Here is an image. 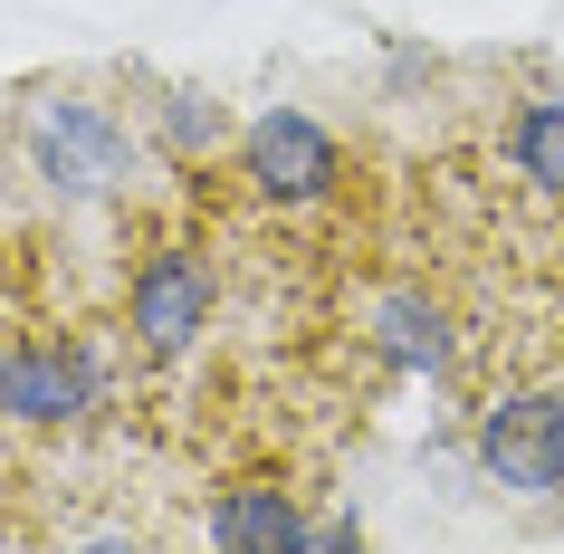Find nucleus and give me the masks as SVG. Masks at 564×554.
Returning a JSON list of instances; mask_svg holds the SVG:
<instances>
[{
  "mask_svg": "<svg viewBox=\"0 0 564 554\" xmlns=\"http://www.w3.org/2000/svg\"><path fill=\"white\" fill-rule=\"evenodd\" d=\"M478 459H488L498 488L555 497L564 488V402L555 392H498L478 411Z\"/></svg>",
  "mask_w": 564,
  "mask_h": 554,
  "instance_id": "nucleus-1",
  "label": "nucleus"
},
{
  "mask_svg": "<svg viewBox=\"0 0 564 554\" xmlns=\"http://www.w3.org/2000/svg\"><path fill=\"white\" fill-rule=\"evenodd\" d=\"M30 144H39V173L58 182V192H116V182H124V163H134L124 124L106 116V106H77V96L39 106Z\"/></svg>",
  "mask_w": 564,
  "mask_h": 554,
  "instance_id": "nucleus-2",
  "label": "nucleus"
},
{
  "mask_svg": "<svg viewBox=\"0 0 564 554\" xmlns=\"http://www.w3.org/2000/svg\"><path fill=\"white\" fill-rule=\"evenodd\" d=\"M239 153H249V182H259L268 202H326L335 182H345L335 134L306 124V116H288V106H268V116L239 134Z\"/></svg>",
  "mask_w": 564,
  "mask_h": 554,
  "instance_id": "nucleus-3",
  "label": "nucleus"
},
{
  "mask_svg": "<svg viewBox=\"0 0 564 554\" xmlns=\"http://www.w3.org/2000/svg\"><path fill=\"white\" fill-rule=\"evenodd\" d=\"M202 316H210V268L192 259V249H153V259L134 268V287H124V325H134V345L173 363V354L202 335Z\"/></svg>",
  "mask_w": 564,
  "mask_h": 554,
  "instance_id": "nucleus-4",
  "label": "nucleus"
},
{
  "mask_svg": "<svg viewBox=\"0 0 564 554\" xmlns=\"http://www.w3.org/2000/svg\"><path fill=\"white\" fill-rule=\"evenodd\" d=\"M96 392H106V363H96L87 345H30V354H10L0 411L30 421V431H67V421L96 411Z\"/></svg>",
  "mask_w": 564,
  "mask_h": 554,
  "instance_id": "nucleus-5",
  "label": "nucleus"
},
{
  "mask_svg": "<svg viewBox=\"0 0 564 554\" xmlns=\"http://www.w3.org/2000/svg\"><path fill=\"white\" fill-rule=\"evenodd\" d=\"M210 535H220V545H239V554L316 545V535H306V525H297V507H288V497H278V488H230V497H220V507H210Z\"/></svg>",
  "mask_w": 564,
  "mask_h": 554,
  "instance_id": "nucleus-6",
  "label": "nucleus"
},
{
  "mask_svg": "<svg viewBox=\"0 0 564 554\" xmlns=\"http://www.w3.org/2000/svg\"><path fill=\"white\" fill-rule=\"evenodd\" d=\"M507 153H517V173H527L545 202H564V96H535L527 116L507 124Z\"/></svg>",
  "mask_w": 564,
  "mask_h": 554,
  "instance_id": "nucleus-7",
  "label": "nucleus"
},
{
  "mask_svg": "<svg viewBox=\"0 0 564 554\" xmlns=\"http://www.w3.org/2000/svg\"><path fill=\"white\" fill-rule=\"evenodd\" d=\"M383 345H392V363H441V316H431L421 296H392L383 306Z\"/></svg>",
  "mask_w": 564,
  "mask_h": 554,
  "instance_id": "nucleus-8",
  "label": "nucleus"
},
{
  "mask_svg": "<svg viewBox=\"0 0 564 554\" xmlns=\"http://www.w3.org/2000/svg\"><path fill=\"white\" fill-rule=\"evenodd\" d=\"M163 124H173V144H210V134H220V116H210L202 96H173V116H163Z\"/></svg>",
  "mask_w": 564,
  "mask_h": 554,
  "instance_id": "nucleus-9",
  "label": "nucleus"
},
{
  "mask_svg": "<svg viewBox=\"0 0 564 554\" xmlns=\"http://www.w3.org/2000/svg\"><path fill=\"white\" fill-rule=\"evenodd\" d=\"M0 382H10V345H0Z\"/></svg>",
  "mask_w": 564,
  "mask_h": 554,
  "instance_id": "nucleus-10",
  "label": "nucleus"
}]
</instances>
